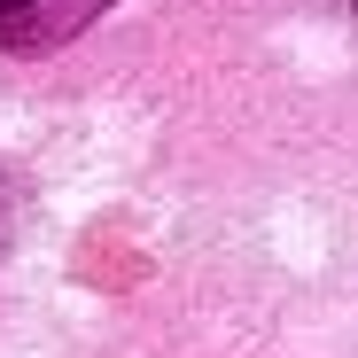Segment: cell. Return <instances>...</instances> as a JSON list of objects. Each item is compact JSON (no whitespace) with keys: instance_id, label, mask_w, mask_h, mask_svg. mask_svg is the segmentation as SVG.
I'll list each match as a JSON object with an SVG mask.
<instances>
[{"instance_id":"obj_1","label":"cell","mask_w":358,"mask_h":358,"mask_svg":"<svg viewBox=\"0 0 358 358\" xmlns=\"http://www.w3.org/2000/svg\"><path fill=\"white\" fill-rule=\"evenodd\" d=\"M109 0H0V47L39 55V47H63L71 31H86Z\"/></svg>"}]
</instances>
